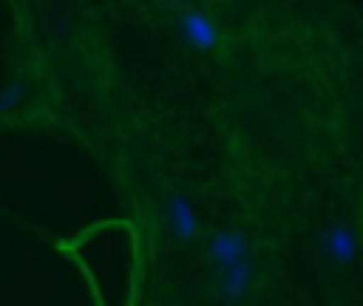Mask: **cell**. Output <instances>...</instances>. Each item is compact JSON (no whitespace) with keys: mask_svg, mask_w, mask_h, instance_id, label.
Instances as JSON below:
<instances>
[{"mask_svg":"<svg viewBox=\"0 0 363 306\" xmlns=\"http://www.w3.org/2000/svg\"><path fill=\"white\" fill-rule=\"evenodd\" d=\"M318 246H320V255L332 266H346L357 255V238H354V232L349 227H340V224L326 227L318 235Z\"/></svg>","mask_w":363,"mask_h":306,"instance_id":"1","label":"cell"},{"mask_svg":"<svg viewBox=\"0 0 363 306\" xmlns=\"http://www.w3.org/2000/svg\"><path fill=\"white\" fill-rule=\"evenodd\" d=\"M164 227L176 244H187L190 238H196V212L184 196L173 193L164 198Z\"/></svg>","mask_w":363,"mask_h":306,"instance_id":"2","label":"cell"},{"mask_svg":"<svg viewBox=\"0 0 363 306\" xmlns=\"http://www.w3.org/2000/svg\"><path fill=\"white\" fill-rule=\"evenodd\" d=\"M207 252H210L213 264H218V266L224 269V266H230V264L247 261L250 244H247V235H241V232H235V230H221V232H216V235L207 241Z\"/></svg>","mask_w":363,"mask_h":306,"instance_id":"3","label":"cell"},{"mask_svg":"<svg viewBox=\"0 0 363 306\" xmlns=\"http://www.w3.org/2000/svg\"><path fill=\"white\" fill-rule=\"evenodd\" d=\"M179 31H182L184 42L199 48V51H213L218 45V40H221L218 28L213 26V20L207 14H201V11H187L182 17V23H179Z\"/></svg>","mask_w":363,"mask_h":306,"instance_id":"4","label":"cell"},{"mask_svg":"<svg viewBox=\"0 0 363 306\" xmlns=\"http://www.w3.org/2000/svg\"><path fill=\"white\" fill-rule=\"evenodd\" d=\"M250 280H252V266H250V258L247 261H238V264H230L221 269V295L227 300H241L250 289Z\"/></svg>","mask_w":363,"mask_h":306,"instance_id":"5","label":"cell"},{"mask_svg":"<svg viewBox=\"0 0 363 306\" xmlns=\"http://www.w3.org/2000/svg\"><path fill=\"white\" fill-rule=\"evenodd\" d=\"M20 96H23V82H14L11 88H6V91L0 94V113L9 110V108H14V105L20 102Z\"/></svg>","mask_w":363,"mask_h":306,"instance_id":"6","label":"cell"}]
</instances>
